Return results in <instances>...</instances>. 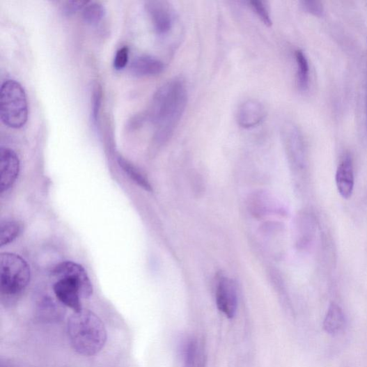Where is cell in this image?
I'll return each instance as SVG.
<instances>
[{"instance_id": "6da1fadb", "label": "cell", "mask_w": 367, "mask_h": 367, "mask_svg": "<svg viewBox=\"0 0 367 367\" xmlns=\"http://www.w3.org/2000/svg\"><path fill=\"white\" fill-rule=\"evenodd\" d=\"M187 91L183 80H171L155 93L148 114L155 125V141L162 145L173 135L187 104Z\"/></svg>"}, {"instance_id": "7a4b0ae2", "label": "cell", "mask_w": 367, "mask_h": 367, "mask_svg": "<svg viewBox=\"0 0 367 367\" xmlns=\"http://www.w3.org/2000/svg\"><path fill=\"white\" fill-rule=\"evenodd\" d=\"M71 348L79 354L91 357L100 353L107 341V332L99 316L89 310L72 313L67 324Z\"/></svg>"}, {"instance_id": "3957f363", "label": "cell", "mask_w": 367, "mask_h": 367, "mask_svg": "<svg viewBox=\"0 0 367 367\" xmlns=\"http://www.w3.org/2000/svg\"><path fill=\"white\" fill-rule=\"evenodd\" d=\"M56 279L54 290L57 299L65 306L79 312L81 311V299H88L93 295V285L79 264L72 261L62 262L52 270Z\"/></svg>"}, {"instance_id": "277c9868", "label": "cell", "mask_w": 367, "mask_h": 367, "mask_svg": "<svg viewBox=\"0 0 367 367\" xmlns=\"http://www.w3.org/2000/svg\"><path fill=\"white\" fill-rule=\"evenodd\" d=\"M0 290L3 302L14 301L26 290L31 281V269L18 255L4 253L0 257Z\"/></svg>"}, {"instance_id": "5b68a950", "label": "cell", "mask_w": 367, "mask_h": 367, "mask_svg": "<svg viewBox=\"0 0 367 367\" xmlns=\"http://www.w3.org/2000/svg\"><path fill=\"white\" fill-rule=\"evenodd\" d=\"M0 116L3 123L12 129H20L26 125L29 106L26 92L14 80L5 81L1 86Z\"/></svg>"}, {"instance_id": "8992f818", "label": "cell", "mask_w": 367, "mask_h": 367, "mask_svg": "<svg viewBox=\"0 0 367 367\" xmlns=\"http://www.w3.org/2000/svg\"><path fill=\"white\" fill-rule=\"evenodd\" d=\"M281 136L291 164L297 168L303 167L305 163V148L299 130L292 124H286L282 127Z\"/></svg>"}, {"instance_id": "52a82bcc", "label": "cell", "mask_w": 367, "mask_h": 367, "mask_svg": "<svg viewBox=\"0 0 367 367\" xmlns=\"http://www.w3.org/2000/svg\"><path fill=\"white\" fill-rule=\"evenodd\" d=\"M146 9L157 33L165 35L173 29L175 20L174 11L167 2L153 0L146 2Z\"/></svg>"}, {"instance_id": "ba28073f", "label": "cell", "mask_w": 367, "mask_h": 367, "mask_svg": "<svg viewBox=\"0 0 367 367\" xmlns=\"http://www.w3.org/2000/svg\"><path fill=\"white\" fill-rule=\"evenodd\" d=\"M19 160L11 149L0 150V188L1 192L8 190L15 182L19 173Z\"/></svg>"}, {"instance_id": "9c48e42d", "label": "cell", "mask_w": 367, "mask_h": 367, "mask_svg": "<svg viewBox=\"0 0 367 367\" xmlns=\"http://www.w3.org/2000/svg\"><path fill=\"white\" fill-rule=\"evenodd\" d=\"M217 305L228 318H233L237 310V296L234 282L227 278L219 280L216 291Z\"/></svg>"}, {"instance_id": "30bf717a", "label": "cell", "mask_w": 367, "mask_h": 367, "mask_svg": "<svg viewBox=\"0 0 367 367\" xmlns=\"http://www.w3.org/2000/svg\"><path fill=\"white\" fill-rule=\"evenodd\" d=\"M335 180L341 197L345 199L350 198L354 187V165L350 155H346L338 164Z\"/></svg>"}, {"instance_id": "8fae6325", "label": "cell", "mask_w": 367, "mask_h": 367, "mask_svg": "<svg viewBox=\"0 0 367 367\" xmlns=\"http://www.w3.org/2000/svg\"><path fill=\"white\" fill-rule=\"evenodd\" d=\"M265 116V109L260 102L254 100H248L238 109L237 123L244 129L253 128L261 123Z\"/></svg>"}, {"instance_id": "7c38bea8", "label": "cell", "mask_w": 367, "mask_h": 367, "mask_svg": "<svg viewBox=\"0 0 367 367\" xmlns=\"http://www.w3.org/2000/svg\"><path fill=\"white\" fill-rule=\"evenodd\" d=\"M130 70L136 77H151L159 75L164 70V64L155 57L142 55L134 59Z\"/></svg>"}, {"instance_id": "4fadbf2b", "label": "cell", "mask_w": 367, "mask_h": 367, "mask_svg": "<svg viewBox=\"0 0 367 367\" xmlns=\"http://www.w3.org/2000/svg\"><path fill=\"white\" fill-rule=\"evenodd\" d=\"M345 317L341 308L332 304L329 306L324 322L325 330L331 335H336L343 330Z\"/></svg>"}, {"instance_id": "5bb4252c", "label": "cell", "mask_w": 367, "mask_h": 367, "mask_svg": "<svg viewBox=\"0 0 367 367\" xmlns=\"http://www.w3.org/2000/svg\"><path fill=\"white\" fill-rule=\"evenodd\" d=\"M117 160L119 166L134 182L146 191L151 192L153 190L148 180L133 164L122 157H118Z\"/></svg>"}, {"instance_id": "9a60e30c", "label": "cell", "mask_w": 367, "mask_h": 367, "mask_svg": "<svg viewBox=\"0 0 367 367\" xmlns=\"http://www.w3.org/2000/svg\"><path fill=\"white\" fill-rule=\"evenodd\" d=\"M297 64V83L301 91H306L309 84V65L305 54L298 50L295 53Z\"/></svg>"}, {"instance_id": "2e32d148", "label": "cell", "mask_w": 367, "mask_h": 367, "mask_svg": "<svg viewBox=\"0 0 367 367\" xmlns=\"http://www.w3.org/2000/svg\"><path fill=\"white\" fill-rule=\"evenodd\" d=\"M106 15V8L100 3H88L83 9L82 17L86 23L94 26L100 23Z\"/></svg>"}, {"instance_id": "e0dca14e", "label": "cell", "mask_w": 367, "mask_h": 367, "mask_svg": "<svg viewBox=\"0 0 367 367\" xmlns=\"http://www.w3.org/2000/svg\"><path fill=\"white\" fill-rule=\"evenodd\" d=\"M22 226L14 220H7L1 223V240L0 246L2 247L15 240L22 232Z\"/></svg>"}, {"instance_id": "ac0fdd59", "label": "cell", "mask_w": 367, "mask_h": 367, "mask_svg": "<svg viewBox=\"0 0 367 367\" xmlns=\"http://www.w3.org/2000/svg\"><path fill=\"white\" fill-rule=\"evenodd\" d=\"M249 4L266 26H272V20L271 15L269 14L267 8L264 2L259 1V0H253V1L249 2Z\"/></svg>"}, {"instance_id": "d6986e66", "label": "cell", "mask_w": 367, "mask_h": 367, "mask_svg": "<svg viewBox=\"0 0 367 367\" xmlns=\"http://www.w3.org/2000/svg\"><path fill=\"white\" fill-rule=\"evenodd\" d=\"M102 91L101 87L96 84L93 88L92 95V116L95 124L100 119V109L102 107Z\"/></svg>"}, {"instance_id": "ffe728a7", "label": "cell", "mask_w": 367, "mask_h": 367, "mask_svg": "<svg viewBox=\"0 0 367 367\" xmlns=\"http://www.w3.org/2000/svg\"><path fill=\"white\" fill-rule=\"evenodd\" d=\"M302 8L307 13L316 16L322 17L324 15V6L320 1H302Z\"/></svg>"}, {"instance_id": "44dd1931", "label": "cell", "mask_w": 367, "mask_h": 367, "mask_svg": "<svg viewBox=\"0 0 367 367\" xmlns=\"http://www.w3.org/2000/svg\"><path fill=\"white\" fill-rule=\"evenodd\" d=\"M129 48L127 47H123L119 49L116 52L114 65L116 70L124 69L129 61Z\"/></svg>"}, {"instance_id": "7402d4cb", "label": "cell", "mask_w": 367, "mask_h": 367, "mask_svg": "<svg viewBox=\"0 0 367 367\" xmlns=\"http://www.w3.org/2000/svg\"><path fill=\"white\" fill-rule=\"evenodd\" d=\"M88 2L86 1H68L63 6V13L67 15L70 16L75 14L79 10L84 9Z\"/></svg>"}, {"instance_id": "603a6c76", "label": "cell", "mask_w": 367, "mask_h": 367, "mask_svg": "<svg viewBox=\"0 0 367 367\" xmlns=\"http://www.w3.org/2000/svg\"><path fill=\"white\" fill-rule=\"evenodd\" d=\"M366 123H367V93H366Z\"/></svg>"}]
</instances>
